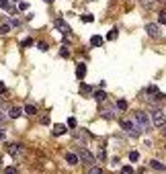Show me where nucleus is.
Masks as SVG:
<instances>
[{
	"label": "nucleus",
	"instance_id": "f257e3e1",
	"mask_svg": "<svg viewBox=\"0 0 166 174\" xmlns=\"http://www.w3.org/2000/svg\"><path fill=\"white\" fill-rule=\"evenodd\" d=\"M78 162H82L84 166H94V164H97V158H94V156L90 154L88 150H86V147H80V150H78Z\"/></svg>",
	"mask_w": 166,
	"mask_h": 174
},
{
	"label": "nucleus",
	"instance_id": "f03ea898",
	"mask_svg": "<svg viewBox=\"0 0 166 174\" xmlns=\"http://www.w3.org/2000/svg\"><path fill=\"white\" fill-rule=\"evenodd\" d=\"M121 127H123L125 133L131 135V137H138V135L142 133V129L138 127V123H135V121H127V119H123V121H121Z\"/></svg>",
	"mask_w": 166,
	"mask_h": 174
},
{
	"label": "nucleus",
	"instance_id": "7ed1b4c3",
	"mask_svg": "<svg viewBox=\"0 0 166 174\" xmlns=\"http://www.w3.org/2000/svg\"><path fill=\"white\" fill-rule=\"evenodd\" d=\"M133 121H135V123H138V127L142 129V131H148V127H150V121H148V115L146 113H135L133 115Z\"/></svg>",
	"mask_w": 166,
	"mask_h": 174
},
{
	"label": "nucleus",
	"instance_id": "20e7f679",
	"mask_svg": "<svg viewBox=\"0 0 166 174\" xmlns=\"http://www.w3.org/2000/svg\"><path fill=\"white\" fill-rule=\"evenodd\" d=\"M152 123L154 125H158V127H162V125L166 123V115H164L162 109H154L152 111Z\"/></svg>",
	"mask_w": 166,
	"mask_h": 174
},
{
	"label": "nucleus",
	"instance_id": "39448f33",
	"mask_svg": "<svg viewBox=\"0 0 166 174\" xmlns=\"http://www.w3.org/2000/svg\"><path fill=\"white\" fill-rule=\"evenodd\" d=\"M55 27H57L60 31H62V35H64V37H68V39L72 37V29H70V25H68V23H64L62 19H57V20H55Z\"/></svg>",
	"mask_w": 166,
	"mask_h": 174
},
{
	"label": "nucleus",
	"instance_id": "423d86ee",
	"mask_svg": "<svg viewBox=\"0 0 166 174\" xmlns=\"http://www.w3.org/2000/svg\"><path fill=\"white\" fill-rule=\"evenodd\" d=\"M6 150H8V154L13 156V158H21L23 156V146L21 143H8Z\"/></svg>",
	"mask_w": 166,
	"mask_h": 174
},
{
	"label": "nucleus",
	"instance_id": "0eeeda50",
	"mask_svg": "<svg viewBox=\"0 0 166 174\" xmlns=\"http://www.w3.org/2000/svg\"><path fill=\"white\" fill-rule=\"evenodd\" d=\"M146 31H148V35H150V37H154V39H158V37H160V27L156 25V23H148Z\"/></svg>",
	"mask_w": 166,
	"mask_h": 174
},
{
	"label": "nucleus",
	"instance_id": "6e6552de",
	"mask_svg": "<svg viewBox=\"0 0 166 174\" xmlns=\"http://www.w3.org/2000/svg\"><path fill=\"white\" fill-rule=\"evenodd\" d=\"M76 76H78V80H82L84 76H86V64H78V68H76Z\"/></svg>",
	"mask_w": 166,
	"mask_h": 174
},
{
	"label": "nucleus",
	"instance_id": "1a4fd4ad",
	"mask_svg": "<svg viewBox=\"0 0 166 174\" xmlns=\"http://www.w3.org/2000/svg\"><path fill=\"white\" fill-rule=\"evenodd\" d=\"M150 166H152L154 170H158V172H166V166H164V164H160L158 160H152V162H150Z\"/></svg>",
	"mask_w": 166,
	"mask_h": 174
},
{
	"label": "nucleus",
	"instance_id": "9d476101",
	"mask_svg": "<svg viewBox=\"0 0 166 174\" xmlns=\"http://www.w3.org/2000/svg\"><path fill=\"white\" fill-rule=\"evenodd\" d=\"M90 45L101 47L103 45V37H101V35H92V37H90Z\"/></svg>",
	"mask_w": 166,
	"mask_h": 174
},
{
	"label": "nucleus",
	"instance_id": "9b49d317",
	"mask_svg": "<svg viewBox=\"0 0 166 174\" xmlns=\"http://www.w3.org/2000/svg\"><path fill=\"white\" fill-rule=\"evenodd\" d=\"M66 162H68L70 166H76L78 164V156L76 154H66Z\"/></svg>",
	"mask_w": 166,
	"mask_h": 174
},
{
	"label": "nucleus",
	"instance_id": "f8f14e48",
	"mask_svg": "<svg viewBox=\"0 0 166 174\" xmlns=\"http://www.w3.org/2000/svg\"><path fill=\"white\" fill-rule=\"evenodd\" d=\"M21 115H23V109L21 107H13V109H10V117H13V119L21 117Z\"/></svg>",
	"mask_w": 166,
	"mask_h": 174
},
{
	"label": "nucleus",
	"instance_id": "ddd939ff",
	"mask_svg": "<svg viewBox=\"0 0 166 174\" xmlns=\"http://www.w3.org/2000/svg\"><path fill=\"white\" fill-rule=\"evenodd\" d=\"M105 98H107V94H105L103 90H97V92H94V101H98V102H105Z\"/></svg>",
	"mask_w": 166,
	"mask_h": 174
},
{
	"label": "nucleus",
	"instance_id": "4468645a",
	"mask_svg": "<svg viewBox=\"0 0 166 174\" xmlns=\"http://www.w3.org/2000/svg\"><path fill=\"white\" fill-rule=\"evenodd\" d=\"M10 29H13L10 27V23H2V25H0V33L6 35V33H10Z\"/></svg>",
	"mask_w": 166,
	"mask_h": 174
},
{
	"label": "nucleus",
	"instance_id": "2eb2a0df",
	"mask_svg": "<svg viewBox=\"0 0 166 174\" xmlns=\"http://www.w3.org/2000/svg\"><path fill=\"white\" fill-rule=\"evenodd\" d=\"M25 113L33 117V115H37V107H35V105H27V107H25Z\"/></svg>",
	"mask_w": 166,
	"mask_h": 174
},
{
	"label": "nucleus",
	"instance_id": "dca6fc26",
	"mask_svg": "<svg viewBox=\"0 0 166 174\" xmlns=\"http://www.w3.org/2000/svg\"><path fill=\"white\" fill-rule=\"evenodd\" d=\"M66 133V125H55L53 127V135H62Z\"/></svg>",
	"mask_w": 166,
	"mask_h": 174
},
{
	"label": "nucleus",
	"instance_id": "f3484780",
	"mask_svg": "<svg viewBox=\"0 0 166 174\" xmlns=\"http://www.w3.org/2000/svg\"><path fill=\"white\" fill-rule=\"evenodd\" d=\"M117 35H119V31H117V29H111V31H109V35H107V39H109V41H115V39H117Z\"/></svg>",
	"mask_w": 166,
	"mask_h": 174
},
{
	"label": "nucleus",
	"instance_id": "a211bd4d",
	"mask_svg": "<svg viewBox=\"0 0 166 174\" xmlns=\"http://www.w3.org/2000/svg\"><path fill=\"white\" fill-rule=\"evenodd\" d=\"M117 107L121 109V111H127V101H123V98H119V101H117Z\"/></svg>",
	"mask_w": 166,
	"mask_h": 174
},
{
	"label": "nucleus",
	"instance_id": "6ab92c4d",
	"mask_svg": "<svg viewBox=\"0 0 166 174\" xmlns=\"http://www.w3.org/2000/svg\"><path fill=\"white\" fill-rule=\"evenodd\" d=\"M164 96H166V94H164V92H160V90H158V92H156V94L152 96V101H164Z\"/></svg>",
	"mask_w": 166,
	"mask_h": 174
},
{
	"label": "nucleus",
	"instance_id": "aec40b11",
	"mask_svg": "<svg viewBox=\"0 0 166 174\" xmlns=\"http://www.w3.org/2000/svg\"><path fill=\"white\" fill-rule=\"evenodd\" d=\"M88 174H103V170H101V168H98V166H90Z\"/></svg>",
	"mask_w": 166,
	"mask_h": 174
},
{
	"label": "nucleus",
	"instance_id": "412c9836",
	"mask_svg": "<svg viewBox=\"0 0 166 174\" xmlns=\"http://www.w3.org/2000/svg\"><path fill=\"white\" fill-rule=\"evenodd\" d=\"M80 92H82V94H88V92H92V88L86 86V84H82V86H80Z\"/></svg>",
	"mask_w": 166,
	"mask_h": 174
},
{
	"label": "nucleus",
	"instance_id": "4be33fe9",
	"mask_svg": "<svg viewBox=\"0 0 166 174\" xmlns=\"http://www.w3.org/2000/svg\"><path fill=\"white\" fill-rule=\"evenodd\" d=\"M129 160H131V162H138L139 160V154H138V152H129Z\"/></svg>",
	"mask_w": 166,
	"mask_h": 174
},
{
	"label": "nucleus",
	"instance_id": "5701e85b",
	"mask_svg": "<svg viewBox=\"0 0 166 174\" xmlns=\"http://www.w3.org/2000/svg\"><path fill=\"white\" fill-rule=\"evenodd\" d=\"M121 174H133V168L131 166H123L121 168Z\"/></svg>",
	"mask_w": 166,
	"mask_h": 174
},
{
	"label": "nucleus",
	"instance_id": "b1692460",
	"mask_svg": "<svg viewBox=\"0 0 166 174\" xmlns=\"http://www.w3.org/2000/svg\"><path fill=\"white\" fill-rule=\"evenodd\" d=\"M158 20H160V23H162V25H166V10H162V13H160Z\"/></svg>",
	"mask_w": 166,
	"mask_h": 174
},
{
	"label": "nucleus",
	"instance_id": "393cba45",
	"mask_svg": "<svg viewBox=\"0 0 166 174\" xmlns=\"http://www.w3.org/2000/svg\"><path fill=\"white\" fill-rule=\"evenodd\" d=\"M4 174H17V168H14V166H8V168H4Z\"/></svg>",
	"mask_w": 166,
	"mask_h": 174
},
{
	"label": "nucleus",
	"instance_id": "a878e982",
	"mask_svg": "<svg viewBox=\"0 0 166 174\" xmlns=\"http://www.w3.org/2000/svg\"><path fill=\"white\" fill-rule=\"evenodd\" d=\"M82 20H84V23H92V20H94V17H92V14H84Z\"/></svg>",
	"mask_w": 166,
	"mask_h": 174
},
{
	"label": "nucleus",
	"instance_id": "bb28decb",
	"mask_svg": "<svg viewBox=\"0 0 166 174\" xmlns=\"http://www.w3.org/2000/svg\"><path fill=\"white\" fill-rule=\"evenodd\" d=\"M146 92H148V94H156V92H158V88L152 84V86H148V90H146Z\"/></svg>",
	"mask_w": 166,
	"mask_h": 174
},
{
	"label": "nucleus",
	"instance_id": "cd10ccee",
	"mask_svg": "<svg viewBox=\"0 0 166 174\" xmlns=\"http://www.w3.org/2000/svg\"><path fill=\"white\" fill-rule=\"evenodd\" d=\"M111 111H113L111 107H105V117H107V119H111V117H113V113H111Z\"/></svg>",
	"mask_w": 166,
	"mask_h": 174
},
{
	"label": "nucleus",
	"instance_id": "c85d7f7f",
	"mask_svg": "<svg viewBox=\"0 0 166 174\" xmlns=\"http://www.w3.org/2000/svg\"><path fill=\"white\" fill-rule=\"evenodd\" d=\"M39 121H41L43 125H47V123H49V115H41V117H39Z\"/></svg>",
	"mask_w": 166,
	"mask_h": 174
},
{
	"label": "nucleus",
	"instance_id": "c756f323",
	"mask_svg": "<svg viewBox=\"0 0 166 174\" xmlns=\"http://www.w3.org/2000/svg\"><path fill=\"white\" fill-rule=\"evenodd\" d=\"M60 55H64V57H68V55H70V49H68V47H64L62 51H60Z\"/></svg>",
	"mask_w": 166,
	"mask_h": 174
},
{
	"label": "nucleus",
	"instance_id": "7c9ffc66",
	"mask_svg": "<svg viewBox=\"0 0 166 174\" xmlns=\"http://www.w3.org/2000/svg\"><path fill=\"white\" fill-rule=\"evenodd\" d=\"M33 45V39H25L23 41V47H31Z\"/></svg>",
	"mask_w": 166,
	"mask_h": 174
},
{
	"label": "nucleus",
	"instance_id": "2f4dec72",
	"mask_svg": "<svg viewBox=\"0 0 166 174\" xmlns=\"http://www.w3.org/2000/svg\"><path fill=\"white\" fill-rule=\"evenodd\" d=\"M68 127H76V119H74V117L68 119Z\"/></svg>",
	"mask_w": 166,
	"mask_h": 174
},
{
	"label": "nucleus",
	"instance_id": "473e14b6",
	"mask_svg": "<svg viewBox=\"0 0 166 174\" xmlns=\"http://www.w3.org/2000/svg\"><path fill=\"white\" fill-rule=\"evenodd\" d=\"M19 8H21V10H29V4H27V2H21V4H19Z\"/></svg>",
	"mask_w": 166,
	"mask_h": 174
},
{
	"label": "nucleus",
	"instance_id": "72a5a7b5",
	"mask_svg": "<svg viewBox=\"0 0 166 174\" xmlns=\"http://www.w3.org/2000/svg\"><path fill=\"white\" fill-rule=\"evenodd\" d=\"M0 8H8V0H0Z\"/></svg>",
	"mask_w": 166,
	"mask_h": 174
},
{
	"label": "nucleus",
	"instance_id": "f704fd0d",
	"mask_svg": "<svg viewBox=\"0 0 166 174\" xmlns=\"http://www.w3.org/2000/svg\"><path fill=\"white\" fill-rule=\"evenodd\" d=\"M4 121H6V115L2 113V109H0V123H4Z\"/></svg>",
	"mask_w": 166,
	"mask_h": 174
},
{
	"label": "nucleus",
	"instance_id": "c9c22d12",
	"mask_svg": "<svg viewBox=\"0 0 166 174\" xmlns=\"http://www.w3.org/2000/svg\"><path fill=\"white\" fill-rule=\"evenodd\" d=\"M97 158H98V160H103V158H105V150H98V156H97Z\"/></svg>",
	"mask_w": 166,
	"mask_h": 174
},
{
	"label": "nucleus",
	"instance_id": "e433bc0d",
	"mask_svg": "<svg viewBox=\"0 0 166 174\" xmlns=\"http://www.w3.org/2000/svg\"><path fill=\"white\" fill-rule=\"evenodd\" d=\"M4 90H6V86H4V84H2V82H0V94L4 92Z\"/></svg>",
	"mask_w": 166,
	"mask_h": 174
},
{
	"label": "nucleus",
	"instance_id": "4c0bfd02",
	"mask_svg": "<svg viewBox=\"0 0 166 174\" xmlns=\"http://www.w3.org/2000/svg\"><path fill=\"white\" fill-rule=\"evenodd\" d=\"M0 109H4V101L2 98H0Z\"/></svg>",
	"mask_w": 166,
	"mask_h": 174
},
{
	"label": "nucleus",
	"instance_id": "58836bf2",
	"mask_svg": "<svg viewBox=\"0 0 166 174\" xmlns=\"http://www.w3.org/2000/svg\"><path fill=\"white\" fill-rule=\"evenodd\" d=\"M164 133H166V123H164Z\"/></svg>",
	"mask_w": 166,
	"mask_h": 174
},
{
	"label": "nucleus",
	"instance_id": "ea45409f",
	"mask_svg": "<svg viewBox=\"0 0 166 174\" xmlns=\"http://www.w3.org/2000/svg\"><path fill=\"white\" fill-rule=\"evenodd\" d=\"M45 2H53V0H45Z\"/></svg>",
	"mask_w": 166,
	"mask_h": 174
}]
</instances>
